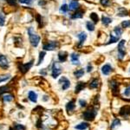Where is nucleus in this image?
<instances>
[{
	"label": "nucleus",
	"mask_w": 130,
	"mask_h": 130,
	"mask_svg": "<svg viewBox=\"0 0 130 130\" xmlns=\"http://www.w3.org/2000/svg\"><path fill=\"white\" fill-rule=\"evenodd\" d=\"M27 31H28L29 39H30V44L33 47H37V45L39 44V42H40V37L35 32L34 29L32 27H29Z\"/></svg>",
	"instance_id": "1"
},
{
	"label": "nucleus",
	"mask_w": 130,
	"mask_h": 130,
	"mask_svg": "<svg viewBox=\"0 0 130 130\" xmlns=\"http://www.w3.org/2000/svg\"><path fill=\"white\" fill-rule=\"evenodd\" d=\"M96 114H97V111H96V109L91 108H89V109L86 110L85 112L83 114V116L86 121H93L94 119L95 118Z\"/></svg>",
	"instance_id": "2"
},
{
	"label": "nucleus",
	"mask_w": 130,
	"mask_h": 130,
	"mask_svg": "<svg viewBox=\"0 0 130 130\" xmlns=\"http://www.w3.org/2000/svg\"><path fill=\"white\" fill-rule=\"evenodd\" d=\"M62 73V68L59 66L57 62H53L51 68V75L53 78H57Z\"/></svg>",
	"instance_id": "3"
},
{
	"label": "nucleus",
	"mask_w": 130,
	"mask_h": 130,
	"mask_svg": "<svg viewBox=\"0 0 130 130\" xmlns=\"http://www.w3.org/2000/svg\"><path fill=\"white\" fill-rule=\"evenodd\" d=\"M58 47H59V43H58V42H56V41L48 42V43H44L43 46V50H49V51H51V50H54L57 49Z\"/></svg>",
	"instance_id": "4"
},
{
	"label": "nucleus",
	"mask_w": 130,
	"mask_h": 130,
	"mask_svg": "<svg viewBox=\"0 0 130 130\" xmlns=\"http://www.w3.org/2000/svg\"><path fill=\"white\" fill-rule=\"evenodd\" d=\"M32 65H33V61H30V62H26V63H24V64L19 63L18 64V70H20L21 73L25 74V73L28 72V70L32 67Z\"/></svg>",
	"instance_id": "5"
},
{
	"label": "nucleus",
	"mask_w": 130,
	"mask_h": 130,
	"mask_svg": "<svg viewBox=\"0 0 130 130\" xmlns=\"http://www.w3.org/2000/svg\"><path fill=\"white\" fill-rule=\"evenodd\" d=\"M125 40H121L120 43H118V53H119V57L120 59H122L124 57L126 51H125Z\"/></svg>",
	"instance_id": "6"
},
{
	"label": "nucleus",
	"mask_w": 130,
	"mask_h": 130,
	"mask_svg": "<svg viewBox=\"0 0 130 130\" xmlns=\"http://www.w3.org/2000/svg\"><path fill=\"white\" fill-rule=\"evenodd\" d=\"M0 68L3 70H7L9 68V60L5 56L0 54Z\"/></svg>",
	"instance_id": "7"
},
{
	"label": "nucleus",
	"mask_w": 130,
	"mask_h": 130,
	"mask_svg": "<svg viewBox=\"0 0 130 130\" xmlns=\"http://www.w3.org/2000/svg\"><path fill=\"white\" fill-rule=\"evenodd\" d=\"M59 83L60 84H62V89L63 90H66L67 89H69L70 86V82L68 80V78H66L65 76H62V78L59 80Z\"/></svg>",
	"instance_id": "8"
},
{
	"label": "nucleus",
	"mask_w": 130,
	"mask_h": 130,
	"mask_svg": "<svg viewBox=\"0 0 130 130\" xmlns=\"http://www.w3.org/2000/svg\"><path fill=\"white\" fill-rule=\"evenodd\" d=\"M119 114H120V115H121V116H124V117H127V116H128V115H130V106L129 105L123 106L120 109Z\"/></svg>",
	"instance_id": "9"
},
{
	"label": "nucleus",
	"mask_w": 130,
	"mask_h": 130,
	"mask_svg": "<svg viewBox=\"0 0 130 130\" xmlns=\"http://www.w3.org/2000/svg\"><path fill=\"white\" fill-rule=\"evenodd\" d=\"M110 87L112 89V92L114 95H116V94L119 93V85L118 83L115 80H112L110 82Z\"/></svg>",
	"instance_id": "10"
},
{
	"label": "nucleus",
	"mask_w": 130,
	"mask_h": 130,
	"mask_svg": "<svg viewBox=\"0 0 130 130\" xmlns=\"http://www.w3.org/2000/svg\"><path fill=\"white\" fill-rule=\"evenodd\" d=\"M80 7V5H79L78 1L77 0H72L70 2V5H69V10H77Z\"/></svg>",
	"instance_id": "11"
},
{
	"label": "nucleus",
	"mask_w": 130,
	"mask_h": 130,
	"mask_svg": "<svg viewBox=\"0 0 130 130\" xmlns=\"http://www.w3.org/2000/svg\"><path fill=\"white\" fill-rule=\"evenodd\" d=\"M77 37L79 38V46H82L87 39V34L85 32H81L77 35Z\"/></svg>",
	"instance_id": "12"
},
{
	"label": "nucleus",
	"mask_w": 130,
	"mask_h": 130,
	"mask_svg": "<svg viewBox=\"0 0 130 130\" xmlns=\"http://www.w3.org/2000/svg\"><path fill=\"white\" fill-rule=\"evenodd\" d=\"M67 58H68V54L65 51H60L58 53V60L60 62H66Z\"/></svg>",
	"instance_id": "13"
},
{
	"label": "nucleus",
	"mask_w": 130,
	"mask_h": 130,
	"mask_svg": "<svg viewBox=\"0 0 130 130\" xmlns=\"http://www.w3.org/2000/svg\"><path fill=\"white\" fill-rule=\"evenodd\" d=\"M70 58H71V62H72L73 64H75V65H79V64H80V61H79V55H78V54H76V53L71 54Z\"/></svg>",
	"instance_id": "14"
},
{
	"label": "nucleus",
	"mask_w": 130,
	"mask_h": 130,
	"mask_svg": "<svg viewBox=\"0 0 130 130\" xmlns=\"http://www.w3.org/2000/svg\"><path fill=\"white\" fill-rule=\"evenodd\" d=\"M84 15V11L83 10H77L75 12L74 14H73L72 16H71V18L72 19H77V18H82Z\"/></svg>",
	"instance_id": "15"
},
{
	"label": "nucleus",
	"mask_w": 130,
	"mask_h": 130,
	"mask_svg": "<svg viewBox=\"0 0 130 130\" xmlns=\"http://www.w3.org/2000/svg\"><path fill=\"white\" fill-rule=\"evenodd\" d=\"M85 86H86L85 83H83V82H79V83H77L76 86H75V93L78 94L79 92H81L82 90L84 89Z\"/></svg>",
	"instance_id": "16"
},
{
	"label": "nucleus",
	"mask_w": 130,
	"mask_h": 130,
	"mask_svg": "<svg viewBox=\"0 0 130 130\" xmlns=\"http://www.w3.org/2000/svg\"><path fill=\"white\" fill-rule=\"evenodd\" d=\"M111 70H112V67L110 66L109 64H105L104 66H102V72L103 75H108L109 73L111 72Z\"/></svg>",
	"instance_id": "17"
},
{
	"label": "nucleus",
	"mask_w": 130,
	"mask_h": 130,
	"mask_svg": "<svg viewBox=\"0 0 130 130\" xmlns=\"http://www.w3.org/2000/svg\"><path fill=\"white\" fill-rule=\"evenodd\" d=\"M75 101L74 100L70 101V102H68V103H67V105H66V109H67V111H68L69 113L72 112V111L75 109Z\"/></svg>",
	"instance_id": "18"
},
{
	"label": "nucleus",
	"mask_w": 130,
	"mask_h": 130,
	"mask_svg": "<svg viewBox=\"0 0 130 130\" xmlns=\"http://www.w3.org/2000/svg\"><path fill=\"white\" fill-rule=\"evenodd\" d=\"M28 97L32 102H37V93H35L34 91H30V92H29Z\"/></svg>",
	"instance_id": "19"
},
{
	"label": "nucleus",
	"mask_w": 130,
	"mask_h": 130,
	"mask_svg": "<svg viewBox=\"0 0 130 130\" xmlns=\"http://www.w3.org/2000/svg\"><path fill=\"white\" fill-rule=\"evenodd\" d=\"M99 86V80L98 79H93L91 81V83H89V88L90 89H96Z\"/></svg>",
	"instance_id": "20"
},
{
	"label": "nucleus",
	"mask_w": 130,
	"mask_h": 130,
	"mask_svg": "<svg viewBox=\"0 0 130 130\" xmlns=\"http://www.w3.org/2000/svg\"><path fill=\"white\" fill-rule=\"evenodd\" d=\"M89 123H87V122H83V123H81V124H79V125H77V126H75V128L76 129H78V130H84L86 128H88L89 127Z\"/></svg>",
	"instance_id": "21"
},
{
	"label": "nucleus",
	"mask_w": 130,
	"mask_h": 130,
	"mask_svg": "<svg viewBox=\"0 0 130 130\" xmlns=\"http://www.w3.org/2000/svg\"><path fill=\"white\" fill-rule=\"evenodd\" d=\"M102 24L104 25H108L112 23V19H111L110 18H108V17H105V16H102Z\"/></svg>",
	"instance_id": "22"
},
{
	"label": "nucleus",
	"mask_w": 130,
	"mask_h": 130,
	"mask_svg": "<svg viewBox=\"0 0 130 130\" xmlns=\"http://www.w3.org/2000/svg\"><path fill=\"white\" fill-rule=\"evenodd\" d=\"M90 19H91L92 21H93L95 24H97L98 21H99V18H98V15L96 13H95V12H93V13L90 14Z\"/></svg>",
	"instance_id": "23"
},
{
	"label": "nucleus",
	"mask_w": 130,
	"mask_h": 130,
	"mask_svg": "<svg viewBox=\"0 0 130 130\" xmlns=\"http://www.w3.org/2000/svg\"><path fill=\"white\" fill-rule=\"evenodd\" d=\"M10 91V86H3V87L0 88V95H3L4 93H7V92Z\"/></svg>",
	"instance_id": "24"
},
{
	"label": "nucleus",
	"mask_w": 130,
	"mask_h": 130,
	"mask_svg": "<svg viewBox=\"0 0 130 130\" xmlns=\"http://www.w3.org/2000/svg\"><path fill=\"white\" fill-rule=\"evenodd\" d=\"M128 15V12L127 11V10H125L124 8H119L118 11V16L120 17H125Z\"/></svg>",
	"instance_id": "25"
},
{
	"label": "nucleus",
	"mask_w": 130,
	"mask_h": 130,
	"mask_svg": "<svg viewBox=\"0 0 130 130\" xmlns=\"http://www.w3.org/2000/svg\"><path fill=\"white\" fill-rule=\"evenodd\" d=\"M84 75V70H83V69H81V70H78L76 71H75L74 72V75L76 78H80V77H82L83 75Z\"/></svg>",
	"instance_id": "26"
},
{
	"label": "nucleus",
	"mask_w": 130,
	"mask_h": 130,
	"mask_svg": "<svg viewBox=\"0 0 130 130\" xmlns=\"http://www.w3.org/2000/svg\"><path fill=\"white\" fill-rule=\"evenodd\" d=\"M86 27H87L88 30H89V31L95 30V25H94L93 23H91V22H87V24H86Z\"/></svg>",
	"instance_id": "27"
},
{
	"label": "nucleus",
	"mask_w": 130,
	"mask_h": 130,
	"mask_svg": "<svg viewBox=\"0 0 130 130\" xmlns=\"http://www.w3.org/2000/svg\"><path fill=\"white\" fill-rule=\"evenodd\" d=\"M118 40H119V37H115L112 34H110V39H109V41L108 42V43H107V44H109V43H116V42L118 41Z\"/></svg>",
	"instance_id": "28"
},
{
	"label": "nucleus",
	"mask_w": 130,
	"mask_h": 130,
	"mask_svg": "<svg viewBox=\"0 0 130 130\" xmlns=\"http://www.w3.org/2000/svg\"><path fill=\"white\" fill-rule=\"evenodd\" d=\"M45 55H46V53L44 51H41L40 53H39V60H38V62H37V65L42 63V62L43 61V58H44Z\"/></svg>",
	"instance_id": "29"
},
{
	"label": "nucleus",
	"mask_w": 130,
	"mask_h": 130,
	"mask_svg": "<svg viewBox=\"0 0 130 130\" xmlns=\"http://www.w3.org/2000/svg\"><path fill=\"white\" fill-rule=\"evenodd\" d=\"M3 99L5 102H10L14 99V97H13V95H5L3 96Z\"/></svg>",
	"instance_id": "30"
},
{
	"label": "nucleus",
	"mask_w": 130,
	"mask_h": 130,
	"mask_svg": "<svg viewBox=\"0 0 130 130\" xmlns=\"http://www.w3.org/2000/svg\"><path fill=\"white\" fill-rule=\"evenodd\" d=\"M13 130H26V127H25L24 125L15 124L13 126Z\"/></svg>",
	"instance_id": "31"
},
{
	"label": "nucleus",
	"mask_w": 130,
	"mask_h": 130,
	"mask_svg": "<svg viewBox=\"0 0 130 130\" xmlns=\"http://www.w3.org/2000/svg\"><path fill=\"white\" fill-rule=\"evenodd\" d=\"M10 78V75H0V83H3V82H6Z\"/></svg>",
	"instance_id": "32"
},
{
	"label": "nucleus",
	"mask_w": 130,
	"mask_h": 130,
	"mask_svg": "<svg viewBox=\"0 0 130 130\" xmlns=\"http://www.w3.org/2000/svg\"><path fill=\"white\" fill-rule=\"evenodd\" d=\"M69 10V6L66 5V4H63L60 8V11L62 12V13H67Z\"/></svg>",
	"instance_id": "33"
},
{
	"label": "nucleus",
	"mask_w": 130,
	"mask_h": 130,
	"mask_svg": "<svg viewBox=\"0 0 130 130\" xmlns=\"http://www.w3.org/2000/svg\"><path fill=\"white\" fill-rule=\"evenodd\" d=\"M114 32L115 33V35L117 37H120V36L122 34V30L120 28V27H115V30H114Z\"/></svg>",
	"instance_id": "34"
},
{
	"label": "nucleus",
	"mask_w": 130,
	"mask_h": 130,
	"mask_svg": "<svg viewBox=\"0 0 130 130\" xmlns=\"http://www.w3.org/2000/svg\"><path fill=\"white\" fill-rule=\"evenodd\" d=\"M18 2L21 4H24L27 5H30L33 4V0H18Z\"/></svg>",
	"instance_id": "35"
},
{
	"label": "nucleus",
	"mask_w": 130,
	"mask_h": 130,
	"mask_svg": "<svg viewBox=\"0 0 130 130\" xmlns=\"http://www.w3.org/2000/svg\"><path fill=\"white\" fill-rule=\"evenodd\" d=\"M121 26H122L123 28H128V27H130V20L123 21V22L121 23Z\"/></svg>",
	"instance_id": "36"
},
{
	"label": "nucleus",
	"mask_w": 130,
	"mask_h": 130,
	"mask_svg": "<svg viewBox=\"0 0 130 130\" xmlns=\"http://www.w3.org/2000/svg\"><path fill=\"white\" fill-rule=\"evenodd\" d=\"M37 23H38V26L41 28V27L43 26V18H42V17L40 15L37 16Z\"/></svg>",
	"instance_id": "37"
},
{
	"label": "nucleus",
	"mask_w": 130,
	"mask_h": 130,
	"mask_svg": "<svg viewBox=\"0 0 130 130\" xmlns=\"http://www.w3.org/2000/svg\"><path fill=\"white\" fill-rule=\"evenodd\" d=\"M5 16L3 15V13H0V26H4L5 25Z\"/></svg>",
	"instance_id": "38"
},
{
	"label": "nucleus",
	"mask_w": 130,
	"mask_h": 130,
	"mask_svg": "<svg viewBox=\"0 0 130 130\" xmlns=\"http://www.w3.org/2000/svg\"><path fill=\"white\" fill-rule=\"evenodd\" d=\"M100 3L102 6H108L110 4V0H100Z\"/></svg>",
	"instance_id": "39"
},
{
	"label": "nucleus",
	"mask_w": 130,
	"mask_h": 130,
	"mask_svg": "<svg viewBox=\"0 0 130 130\" xmlns=\"http://www.w3.org/2000/svg\"><path fill=\"white\" fill-rule=\"evenodd\" d=\"M6 2H7L8 4H9L10 5H17V3H18V0H6Z\"/></svg>",
	"instance_id": "40"
},
{
	"label": "nucleus",
	"mask_w": 130,
	"mask_h": 130,
	"mask_svg": "<svg viewBox=\"0 0 130 130\" xmlns=\"http://www.w3.org/2000/svg\"><path fill=\"white\" fill-rule=\"evenodd\" d=\"M120 121L118 120V119H116L115 121H114V123H113V126H112V128H114V127H115V126H117V125H120Z\"/></svg>",
	"instance_id": "41"
},
{
	"label": "nucleus",
	"mask_w": 130,
	"mask_h": 130,
	"mask_svg": "<svg viewBox=\"0 0 130 130\" xmlns=\"http://www.w3.org/2000/svg\"><path fill=\"white\" fill-rule=\"evenodd\" d=\"M79 103H80L81 107H86V105H87V102H86V101H83V100L79 101Z\"/></svg>",
	"instance_id": "42"
},
{
	"label": "nucleus",
	"mask_w": 130,
	"mask_h": 130,
	"mask_svg": "<svg viewBox=\"0 0 130 130\" xmlns=\"http://www.w3.org/2000/svg\"><path fill=\"white\" fill-rule=\"evenodd\" d=\"M124 94H125V95H127V96L130 95V86L128 88H127V89H126V90L124 91Z\"/></svg>",
	"instance_id": "43"
},
{
	"label": "nucleus",
	"mask_w": 130,
	"mask_h": 130,
	"mask_svg": "<svg viewBox=\"0 0 130 130\" xmlns=\"http://www.w3.org/2000/svg\"><path fill=\"white\" fill-rule=\"evenodd\" d=\"M46 4V2L44 1V0H40V1L38 2V5L40 6H43Z\"/></svg>",
	"instance_id": "44"
},
{
	"label": "nucleus",
	"mask_w": 130,
	"mask_h": 130,
	"mask_svg": "<svg viewBox=\"0 0 130 130\" xmlns=\"http://www.w3.org/2000/svg\"><path fill=\"white\" fill-rule=\"evenodd\" d=\"M91 70H92V65L89 64L88 65V72H90Z\"/></svg>",
	"instance_id": "45"
},
{
	"label": "nucleus",
	"mask_w": 130,
	"mask_h": 130,
	"mask_svg": "<svg viewBox=\"0 0 130 130\" xmlns=\"http://www.w3.org/2000/svg\"><path fill=\"white\" fill-rule=\"evenodd\" d=\"M40 73L42 74V75H47V73H46V71H45L44 70H42L40 71Z\"/></svg>",
	"instance_id": "46"
}]
</instances>
